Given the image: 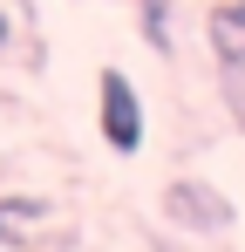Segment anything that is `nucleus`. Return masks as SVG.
Here are the masks:
<instances>
[{
  "label": "nucleus",
  "instance_id": "nucleus-1",
  "mask_svg": "<svg viewBox=\"0 0 245 252\" xmlns=\"http://www.w3.org/2000/svg\"><path fill=\"white\" fill-rule=\"evenodd\" d=\"M204 41H211V68H218V95L232 109L245 136V0H218L204 14Z\"/></svg>",
  "mask_w": 245,
  "mask_h": 252
},
{
  "label": "nucleus",
  "instance_id": "nucleus-2",
  "mask_svg": "<svg viewBox=\"0 0 245 252\" xmlns=\"http://www.w3.org/2000/svg\"><path fill=\"white\" fill-rule=\"evenodd\" d=\"M95 116H102V143H109L116 157H136V150H143V95H136V82H129L122 68H102Z\"/></svg>",
  "mask_w": 245,
  "mask_h": 252
},
{
  "label": "nucleus",
  "instance_id": "nucleus-3",
  "mask_svg": "<svg viewBox=\"0 0 245 252\" xmlns=\"http://www.w3.org/2000/svg\"><path fill=\"white\" fill-rule=\"evenodd\" d=\"M163 211H170L177 225H191V232H225V225H232V198L211 191V184H198V177L170 184V191H163Z\"/></svg>",
  "mask_w": 245,
  "mask_h": 252
},
{
  "label": "nucleus",
  "instance_id": "nucleus-4",
  "mask_svg": "<svg viewBox=\"0 0 245 252\" xmlns=\"http://www.w3.org/2000/svg\"><path fill=\"white\" fill-rule=\"evenodd\" d=\"M41 218H48V205H41V198H0V252L21 246Z\"/></svg>",
  "mask_w": 245,
  "mask_h": 252
},
{
  "label": "nucleus",
  "instance_id": "nucleus-5",
  "mask_svg": "<svg viewBox=\"0 0 245 252\" xmlns=\"http://www.w3.org/2000/svg\"><path fill=\"white\" fill-rule=\"evenodd\" d=\"M136 14H143V41L170 55V0H136Z\"/></svg>",
  "mask_w": 245,
  "mask_h": 252
},
{
  "label": "nucleus",
  "instance_id": "nucleus-6",
  "mask_svg": "<svg viewBox=\"0 0 245 252\" xmlns=\"http://www.w3.org/2000/svg\"><path fill=\"white\" fill-rule=\"evenodd\" d=\"M7 34H14V21H7V7H0V48H7Z\"/></svg>",
  "mask_w": 245,
  "mask_h": 252
}]
</instances>
